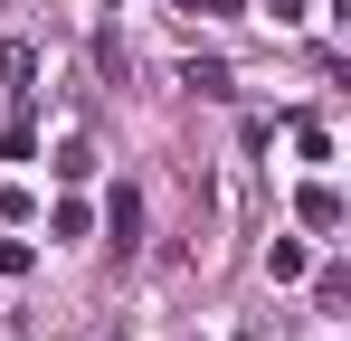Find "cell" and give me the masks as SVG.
Masks as SVG:
<instances>
[{
    "instance_id": "6da1fadb",
    "label": "cell",
    "mask_w": 351,
    "mask_h": 341,
    "mask_svg": "<svg viewBox=\"0 0 351 341\" xmlns=\"http://www.w3.org/2000/svg\"><path fill=\"white\" fill-rule=\"evenodd\" d=\"M294 209H304V227H342V190H332V180H313Z\"/></svg>"
},
{
    "instance_id": "7a4b0ae2",
    "label": "cell",
    "mask_w": 351,
    "mask_h": 341,
    "mask_svg": "<svg viewBox=\"0 0 351 341\" xmlns=\"http://www.w3.org/2000/svg\"><path fill=\"white\" fill-rule=\"evenodd\" d=\"M180 86H190V95H228L237 76H228V66H219V57H190V66H180Z\"/></svg>"
},
{
    "instance_id": "3957f363",
    "label": "cell",
    "mask_w": 351,
    "mask_h": 341,
    "mask_svg": "<svg viewBox=\"0 0 351 341\" xmlns=\"http://www.w3.org/2000/svg\"><path fill=\"white\" fill-rule=\"evenodd\" d=\"M266 275H276V284L304 275V247H294V237H276V247H266Z\"/></svg>"
},
{
    "instance_id": "277c9868",
    "label": "cell",
    "mask_w": 351,
    "mask_h": 341,
    "mask_svg": "<svg viewBox=\"0 0 351 341\" xmlns=\"http://www.w3.org/2000/svg\"><path fill=\"white\" fill-rule=\"evenodd\" d=\"M266 19H276V29H304V19H313V0H266Z\"/></svg>"
},
{
    "instance_id": "5b68a950",
    "label": "cell",
    "mask_w": 351,
    "mask_h": 341,
    "mask_svg": "<svg viewBox=\"0 0 351 341\" xmlns=\"http://www.w3.org/2000/svg\"><path fill=\"white\" fill-rule=\"evenodd\" d=\"M219 10H237V0H219Z\"/></svg>"
},
{
    "instance_id": "8992f818",
    "label": "cell",
    "mask_w": 351,
    "mask_h": 341,
    "mask_svg": "<svg viewBox=\"0 0 351 341\" xmlns=\"http://www.w3.org/2000/svg\"><path fill=\"white\" fill-rule=\"evenodd\" d=\"M114 10H123V0H114Z\"/></svg>"
}]
</instances>
